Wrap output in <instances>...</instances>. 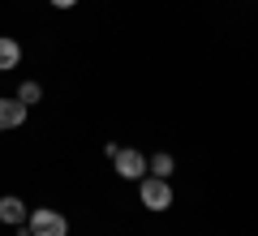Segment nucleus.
Instances as JSON below:
<instances>
[{
    "mask_svg": "<svg viewBox=\"0 0 258 236\" xmlns=\"http://www.w3.org/2000/svg\"><path fill=\"white\" fill-rule=\"evenodd\" d=\"M151 172H155L159 181H168V172H172V154H155V159H151Z\"/></svg>",
    "mask_w": 258,
    "mask_h": 236,
    "instance_id": "nucleus-8",
    "label": "nucleus"
},
{
    "mask_svg": "<svg viewBox=\"0 0 258 236\" xmlns=\"http://www.w3.org/2000/svg\"><path fill=\"white\" fill-rule=\"evenodd\" d=\"M22 120H26V103L13 95V99H5V129H18Z\"/></svg>",
    "mask_w": 258,
    "mask_h": 236,
    "instance_id": "nucleus-6",
    "label": "nucleus"
},
{
    "mask_svg": "<svg viewBox=\"0 0 258 236\" xmlns=\"http://www.w3.org/2000/svg\"><path fill=\"white\" fill-rule=\"evenodd\" d=\"M18 60H22V47H18V39L0 35V73H5V69H18Z\"/></svg>",
    "mask_w": 258,
    "mask_h": 236,
    "instance_id": "nucleus-5",
    "label": "nucleus"
},
{
    "mask_svg": "<svg viewBox=\"0 0 258 236\" xmlns=\"http://www.w3.org/2000/svg\"><path fill=\"white\" fill-rule=\"evenodd\" d=\"M18 99H22V103H26V108H30V103H39V99H43V86H39V82H22Z\"/></svg>",
    "mask_w": 258,
    "mask_h": 236,
    "instance_id": "nucleus-7",
    "label": "nucleus"
},
{
    "mask_svg": "<svg viewBox=\"0 0 258 236\" xmlns=\"http://www.w3.org/2000/svg\"><path fill=\"white\" fill-rule=\"evenodd\" d=\"M26 206H22V198H0V223H9V227H18V223H26Z\"/></svg>",
    "mask_w": 258,
    "mask_h": 236,
    "instance_id": "nucleus-4",
    "label": "nucleus"
},
{
    "mask_svg": "<svg viewBox=\"0 0 258 236\" xmlns=\"http://www.w3.org/2000/svg\"><path fill=\"white\" fill-rule=\"evenodd\" d=\"M52 5H56V9H74L78 0H52Z\"/></svg>",
    "mask_w": 258,
    "mask_h": 236,
    "instance_id": "nucleus-9",
    "label": "nucleus"
},
{
    "mask_svg": "<svg viewBox=\"0 0 258 236\" xmlns=\"http://www.w3.org/2000/svg\"><path fill=\"white\" fill-rule=\"evenodd\" d=\"M30 236H69V223H64L60 210H35V215L26 219Z\"/></svg>",
    "mask_w": 258,
    "mask_h": 236,
    "instance_id": "nucleus-1",
    "label": "nucleus"
},
{
    "mask_svg": "<svg viewBox=\"0 0 258 236\" xmlns=\"http://www.w3.org/2000/svg\"><path fill=\"white\" fill-rule=\"evenodd\" d=\"M142 206H147V210H168V206H172V189H168V181H159V176H142Z\"/></svg>",
    "mask_w": 258,
    "mask_h": 236,
    "instance_id": "nucleus-2",
    "label": "nucleus"
},
{
    "mask_svg": "<svg viewBox=\"0 0 258 236\" xmlns=\"http://www.w3.org/2000/svg\"><path fill=\"white\" fill-rule=\"evenodd\" d=\"M0 133H5V99H0Z\"/></svg>",
    "mask_w": 258,
    "mask_h": 236,
    "instance_id": "nucleus-10",
    "label": "nucleus"
},
{
    "mask_svg": "<svg viewBox=\"0 0 258 236\" xmlns=\"http://www.w3.org/2000/svg\"><path fill=\"white\" fill-rule=\"evenodd\" d=\"M112 164H116V172L125 176V181H142V176H147V159H142L138 150H116Z\"/></svg>",
    "mask_w": 258,
    "mask_h": 236,
    "instance_id": "nucleus-3",
    "label": "nucleus"
}]
</instances>
